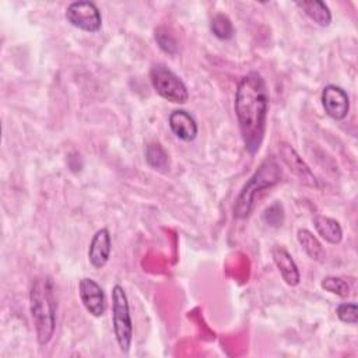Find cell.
Returning <instances> with one entry per match:
<instances>
[{"mask_svg": "<svg viewBox=\"0 0 358 358\" xmlns=\"http://www.w3.org/2000/svg\"><path fill=\"white\" fill-rule=\"evenodd\" d=\"M154 38H155V42L158 43L161 50H164L168 55H175L176 53L178 42L164 27H159V28L155 29Z\"/></svg>", "mask_w": 358, "mask_h": 358, "instance_id": "20", "label": "cell"}, {"mask_svg": "<svg viewBox=\"0 0 358 358\" xmlns=\"http://www.w3.org/2000/svg\"><path fill=\"white\" fill-rule=\"evenodd\" d=\"M312 222L317 235L327 243L337 245L343 241V228L337 220L323 214H316Z\"/></svg>", "mask_w": 358, "mask_h": 358, "instance_id": "13", "label": "cell"}, {"mask_svg": "<svg viewBox=\"0 0 358 358\" xmlns=\"http://www.w3.org/2000/svg\"><path fill=\"white\" fill-rule=\"evenodd\" d=\"M168 124L171 131L176 138L182 141H193L197 137L199 126L196 119L185 109H175L168 117Z\"/></svg>", "mask_w": 358, "mask_h": 358, "instance_id": "11", "label": "cell"}, {"mask_svg": "<svg viewBox=\"0 0 358 358\" xmlns=\"http://www.w3.org/2000/svg\"><path fill=\"white\" fill-rule=\"evenodd\" d=\"M29 312L41 347L50 343L56 329V296L53 281L48 275H36L29 285Z\"/></svg>", "mask_w": 358, "mask_h": 358, "instance_id": "2", "label": "cell"}, {"mask_svg": "<svg viewBox=\"0 0 358 358\" xmlns=\"http://www.w3.org/2000/svg\"><path fill=\"white\" fill-rule=\"evenodd\" d=\"M284 218H285L284 207L280 201H273L263 213L264 222L273 228H280L284 222Z\"/></svg>", "mask_w": 358, "mask_h": 358, "instance_id": "19", "label": "cell"}, {"mask_svg": "<svg viewBox=\"0 0 358 358\" xmlns=\"http://www.w3.org/2000/svg\"><path fill=\"white\" fill-rule=\"evenodd\" d=\"M150 81L154 91L172 103H186L189 90L183 80L164 63H155L150 69Z\"/></svg>", "mask_w": 358, "mask_h": 358, "instance_id": "5", "label": "cell"}, {"mask_svg": "<svg viewBox=\"0 0 358 358\" xmlns=\"http://www.w3.org/2000/svg\"><path fill=\"white\" fill-rule=\"evenodd\" d=\"M78 295L85 310L94 316L101 317L106 310V298L102 287L90 277H83L78 281Z\"/></svg>", "mask_w": 358, "mask_h": 358, "instance_id": "7", "label": "cell"}, {"mask_svg": "<svg viewBox=\"0 0 358 358\" xmlns=\"http://www.w3.org/2000/svg\"><path fill=\"white\" fill-rule=\"evenodd\" d=\"M296 239H298L299 245L302 246V249L305 250V253L308 255L309 259H312L317 263H322V262L326 260L324 248L322 246L319 239L309 229H305V228L298 229Z\"/></svg>", "mask_w": 358, "mask_h": 358, "instance_id": "14", "label": "cell"}, {"mask_svg": "<svg viewBox=\"0 0 358 358\" xmlns=\"http://www.w3.org/2000/svg\"><path fill=\"white\" fill-rule=\"evenodd\" d=\"M145 161L150 168L159 172H166L171 166L169 155L159 143H150L145 147Z\"/></svg>", "mask_w": 358, "mask_h": 358, "instance_id": "16", "label": "cell"}, {"mask_svg": "<svg viewBox=\"0 0 358 358\" xmlns=\"http://www.w3.org/2000/svg\"><path fill=\"white\" fill-rule=\"evenodd\" d=\"M278 152H280L281 161L289 168V171L303 185H306L309 187H319V182H317L315 173L312 172L309 165L302 159V157L296 152V150L292 145H289L287 143H281L278 145Z\"/></svg>", "mask_w": 358, "mask_h": 358, "instance_id": "9", "label": "cell"}, {"mask_svg": "<svg viewBox=\"0 0 358 358\" xmlns=\"http://www.w3.org/2000/svg\"><path fill=\"white\" fill-rule=\"evenodd\" d=\"M320 287L330 292V294H334L340 298H347L350 295V285L348 282L341 278V277H336V275H326L322 282H320Z\"/></svg>", "mask_w": 358, "mask_h": 358, "instance_id": "18", "label": "cell"}, {"mask_svg": "<svg viewBox=\"0 0 358 358\" xmlns=\"http://www.w3.org/2000/svg\"><path fill=\"white\" fill-rule=\"evenodd\" d=\"M268 101L267 83L260 73L249 71L239 80L234 110L245 150L252 157L260 151L266 136Z\"/></svg>", "mask_w": 358, "mask_h": 358, "instance_id": "1", "label": "cell"}, {"mask_svg": "<svg viewBox=\"0 0 358 358\" xmlns=\"http://www.w3.org/2000/svg\"><path fill=\"white\" fill-rule=\"evenodd\" d=\"M271 257L285 284L289 287H296L301 282V273L291 253L284 246L275 245L271 249Z\"/></svg>", "mask_w": 358, "mask_h": 358, "instance_id": "12", "label": "cell"}, {"mask_svg": "<svg viewBox=\"0 0 358 358\" xmlns=\"http://www.w3.org/2000/svg\"><path fill=\"white\" fill-rule=\"evenodd\" d=\"M210 29L213 35L221 41H229L235 35V27L231 21V18L222 13L215 14L211 20Z\"/></svg>", "mask_w": 358, "mask_h": 358, "instance_id": "17", "label": "cell"}, {"mask_svg": "<svg viewBox=\"0 0 358 358\" xmlns=\"http://www.w3.org/2000/svg\"><path fill=\"white\" fill-rule=\"evenodd\" d=\"M112 252V238L108 228L98 229L88 246V262L94 268H102L109 262Z\"/></svg>", "mask_w": 358, "mask_h": 358, "instance_id": "10", "label": "cell"}, {"mask_svg": "<svg viewBox=\"0 0 358 358\" xmlns=\"http://www.w3.org/2000/svg\"><path fill=\"white\" fill-rule=\"evenodd\" d=\"M296 6L303 10V13L317 25L327 27L331 22V11L324 1L310 0V1H296Z\"/></svg>", "mask_w": 358, "mask_h": 358, "instance_id": "15", "label": "cell"}, {"mask_svg": "<svg viewBox=\"0 0 358 358\" xmlns=\"http://www.w3.org/2000/svg\"><path fill=\"white\" fill-rule=\"evenodd\" d=\"M282 176V169L275 157H267L259 168L253 172V175L248 179V182L242 186L238 197L235 199L232 213L234 218L245 220L248 218L256 203V197L266 189L274 187L280 183Z\"/></svg>", "mask_w": 358, "mask_h": 358, "instance_id": "3", "label": "cell"}, {"mask_svg": "<svg viewBox=\"0 0 358 358\" xmlns=\"http://www.w3.org/2000/svg\"><path fill=\"white\" fill-rule=\"evenodd\" d=\"M336 315L343 323L354 326L358 322V306L352 302L338 303L336 308Z\"/></svg>", "mask_w": 358, "mask_h": 358, "instance_id": "21", "label": "cell"}, {"mask_svg": "<svg viewBox=\"0 0 358 358\" xmlns=\"http://www.w3.org/2000/svg\"><path fill=\"white\" fill-rule=\"evenodd\" d=\"M322 106L327 116L334 120H343L350 110V98L344 88L336 84H327L322 90Z\"/></svg>", "mask_w": 358, "mask_h": 358, "instance_id": "8", "label": "cell"}, {"mask_svg": "<svg viewBox=\"0 0 358 358\" xmlns=\"http://www.w3.org/2000/svg\"><path fill=\"white\" fill-rule=\"evenodd\" d=\"M112 327L116 343L122 352L127 354L133 343V320L130 315L129 299L120 284L112 287Z\"/></svg>", "mask_w": 358, "mask_h": 358, "instance_id": "4", "label": "cell"}, {"mask_svg": "<svg viewBox=\"0 0 358 358\" xmlns=\"http://www.w3.org/2000/svg\"><path fill=\"white\" fill-rule=\"evenodd\" d=\"M64 17L70 25L84 32H98L102 27V15L95 3L80 0L66 7Z\"/></svg>", "mask_w": 358, "mask_h": 358, "instance_id": "6", "label": "cell"}]
</instances>
